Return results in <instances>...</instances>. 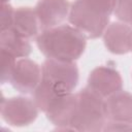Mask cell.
<instances>
[{
	"mask_svg": "<svg viewBox=\"0 0 132 132\" xmlns=\"http://www.w3.org/2000/svg\"><path fill=\"white\" fill-rule=\"evenodd\" d=\"M86 36L71 25H59L42 30L36 37L39 51L48 59L77 60L86 47Z\"/></svg>",
	"mask_w": 132,
	"mask_h": 132,
	"instance_id": "obj_1",
	"label": "cell"
},
{
	"mask_svg": "<svg viewBox=\"0 0 132 132\" xmlns=\"http://www.w3.org/2000/svg\"><path fill=\"white\" fill-rule=\"evenodd\" d=\"M13 16H14V9L10 4L7 3H1V9H0V29L1 31L10 29L12 27L13 23Z\"/></svg>",
	"mask_w": 132,
	"mask_h": 132,
	"instance_id": "obj_17",
	"label": "cell"
},
{
	"mask_svg": "<svg viewBox=\"0 0 132 132\" xmlns=\"http://www.w3.org/2000/svg\"><path fill=\"white\" fill-rule=\"evenodd\" d=\"M68 0H38L35 12L42 30L61 25L69 14Z\"/></svg>",
	"mask_w": 132,
	"mask_h": 132,
	"instance_id": "obj_8",
	"label": "cell"
},
{
	"mask_svg": "<svg viewBox=\"0 0 132 132\" xmlns=\"http://www.w3.org/2000/svg\"><path fill=\"white\" fill-rule=\"evenodd\" d=\"M9 0H1V3H7Z\"/></svg>",
	"mask_w": 132,
	"mask_h": 132,
	"instance_id": "obj_18",
	"label": "cell"
},
{
	"mask_svg": "<svg viewBox=\"0 0 132 132\" xmlns=\"http://www.w3.org/2000/svg\"><path fill=\"white\" fill-rule=\"evenodd\" d=\"M39 22L35 12V8L28 6L18 7L14 9L12 29L21 36L29 39L38 35Z\"/></svg>",
	"mask_w": 132,
	"mask_h": 132,
	"instance_id": "obj_12",
	"label": "cell"
},
{
	"mask_svg": "<svg viewBox=\"0 0 132 132\" xmlns=\"http://www.w3.org/2000/svg\"><path fill=\"white\" fill-rule=\"evenodd\" d=\"M131 51H132V43H131Z\"/></svg>",
	"mask_w": 132,
	"mask_h": 132,
	"instance_id": "obj_19",
	"label": "cell"
},
{
	"mask_svg": "<svg viewBox=\"0 0 132 132\" xmlns=\"http://www.w3.org/2000/svg\"><path fill=\"white\" fill-rule=\"evenodd\" d=\"M105 120L104 98L88 87L76 93V110L71 123L74 130H101Z\"/></svg>",
	"mask_w": 132,
	"mask_h": 132,
	"instance_id": "obj_3",
	"label": "cell"
},
{
	"mask_svg": "<svg viewBox=\"0 0 132 132\" xmlns=\"http://www.w3.org/2000/svg\"><path fill=\"white\" fill-rule=\"evenodd\" d=\"M16 63V58L8 52L0 48V78L1 82L5 84L10 80Z\"/></svg>",
	"mask_w": 132,
	"mask_h": 132,
	"instance_id": "obj_15",
	"label": "cell"
},
{
	"mask_svg": "<svg viewBox=\"0 0 132 132\" xmlns=\"http://www.w3.org/2000/svg\"><path fill=\"white\" fill-rule=\"evenodd\" d=\"M106 48L117 55H123L131 51L132 27L122 23L113 22L109 24L102 34Z\"/></svg>",
	"mask_w": 132,
	"mask_h": 132,
	"instance_id": "obj_10",
	"label": "cell"
},
{
	"mask_svg": "<svg viewBox=\"0 0 132 132\" xmlns=\"http://www.w3.org/2000/svg\"><path fill=\"white\" fill-rule=\"evenodd\" d=\"M122 86L123 80L119 71L109 66L96 67L88 77V88L104 99L122 90Z\"/></svg>",
	"mask_w": 132,
	"mask_h": 132,
	"instance_id": "obj_7",
	"label": "cell"
},
{
	"mask_svg": "<svg viewBox=\"0 0 132 132\" xmlns=\"http://www.w3.org/2000/svg\"><path fill=\"white\" fill-rule=\"evenodd\" d=\"M40 80L41 68L36 62L28 58H21L16 60L9 80L15 90L21 93H31L35 90Z\"/></svg>",
	"mask_w": 132,
	"mask_h": 132,
	"instance_id": "obj_6",
	"label": "cell"
},
{
	"mask_svg": "<svg viewBox=\"0 0 132 132\" xmlns=\"http://www.w3.org/2000/svg\"><path fill=\"white\" fill-rule=\"evenodd\" d=\"M113 13L120 22L132 27V0H114Z\"/></svg>",
	"mask_w": 132,
	"mask_h": 132,
	"instance_id": "obj_16",
	"label": "cell"
},
{
	"mask_svg": "<svg viewBox=\"0 0 132 132\" xmlns=\"http://www.w3.org/2000/svg\"><path fill=\"white\" fill-rule=\"evenodd\" d=\"M104 112L108 121L132 124V95L120 90L104 99Z\"/></svg>",
	"mask_w": 132,
	"mask_h": 132,
	"instance_id": "obj_11",
	"label": "cell"
},
{
	"mask_svg": "<svg viewBox=\"0 0 132 132\" xmlns=\"http://www.w3.org/2000/svg\"><path fill=\"white\" fill-rule=\"evenodd\" d=\"M37 112L38 107L33 99L18 96L1 102V116L10 125H29L36 119Z\"/></svg>",
	"mask_w": 132,
	"mask_h": 132,
	"instance_id": "obj_5",
	"label": "cell"
},
{
	"mask_svg": "<svg viewBox=\"0 0 132 132\" xmlns=\"http://www.w3.org/2000/svg\"><path fill=\"white\" fill-rule=\"evenodd\" d=\"M75 110L76 94L68 92L57 95V97L48 106L45 113L53 124L62 126V129L67 130L68 128H66L65 126H71Z\"/></svg>",
	"mask_w": 132,
	"mask_h": 132,
	"instance_id": "obj_9",
	"label": "cell"
},
{
	"mask_svg": "<svg viewBox=\"0 0 132 132\" xmlns=\"http://www.w3.org/2000/svg\"><path fill=\"white\" fill-rule=\"evenodd\" d=\"M0 48L19 59L27 58L31 53V45L28 39L21 36L12 28L1 31Z\"/></svg>",
	"mask_w": 132,
	"mask_h": 132,
	"instance_id": "obj_13",
	"label": "cell"
},
{
	"mask_svg": "<svg viewBox=\"0 0 132 132\" xmlns=\"http://www.w3.org/2000/svg\"><path fill=\"white\" fill-rule=\"evenodd\" d=\"M32 94H33V101L35 102L38 109L45 112L48 106L51 105V103L53 102V100L57 97V95L61 93H59L48 82L41 79L38 86L32 92Z\"/></svg>",
	"mask_w": 132,
	"mask_h": 132,
	"instance_id": "obj_14",
	"label": "cell"
},
{
	"mask_svg": "<svg viewBox=\"0 0 132 132\" xmlns=\"http://www.w3.org/2000/svg\"><path fill=\"white\" fill-rule=\"evenodd\" d=\"M41 79L59 93L72 92L78 81V69L74 62L46 58L41 66Z\"/></svg>",
	"mask_w": 132,
	"mask_h": 132,
	"instance_id": "obj_4",
	"label": "cell"
},
{
	"mask_svg": "<svg viewBox=\"0 0 132 132\" xmlns=\"http://www.w3.org/2000/svg\"><path fill=\"white\" fill-rule=\"evenodd\" d=\"M113 6L114 0H75L70 6L68 19L86 38H97L108 26Z\"/></svg>",
	"mask_w": 132,
	"mask_h": 132,
	"instance_id": "obj_2",
	"label": "cell"
}]
</instances>
